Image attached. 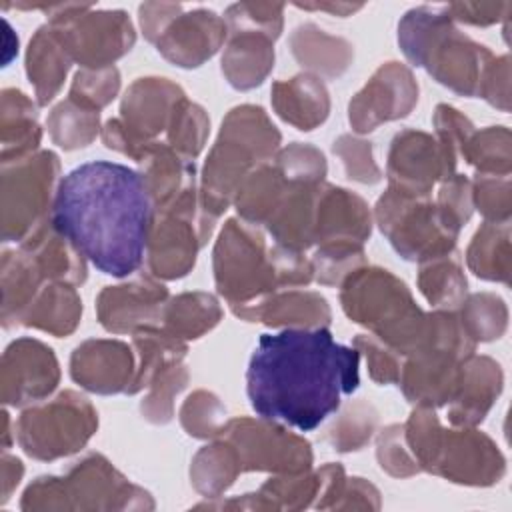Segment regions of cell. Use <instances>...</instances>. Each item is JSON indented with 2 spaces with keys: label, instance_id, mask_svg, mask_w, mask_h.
Instances as JSON below:
<instances>
[{
  "label": "cell",
  "instance_id": "obj_1",
  "mask_svg": "<svg viewBox=\"0 0 512 512\" xmlns=\"http://www.w3.org/2000/svg\"><path fill=\"white\" fill-rule=\"evenodd\" d=\"M358 386L360 352L326 326L262 334L246 370L252 410L300 432L318 428Z\"/></svg>",
  "mask_w": 512,
  "mask_h": 512
},
{
  "label": "cell",
  "instance_id": "obj_2",
  "mask_svg": "<svg viewBox=\"0 0 512 512\" xmlns=\"http://www.w3.org/2000/svg\"><path fill=\"white\" fill-rule=\"evenodd\" d=\"M154 214L138 170L96 160L58 182L50 222L102 274L124 278L144 262Z\"/></svg>",
  "mask_w": 512,
  "mask_h": 512
},
{
  "label": "cell",
  "instance_id": "obj_3",
  "mask_svg": "<svg viewBox=\"0 0 512 512\" xmlns=\"http://www.w3.org/2000/svg\"><path fill=\"white\" fill-rule=\"evenodd\" d=\"M404 56L452 92L474 98L492 52L460 32L444 6H416L398 22Z\"/></svg>",
  "mask_w": 512,
  "mask_h": 512
},
{
  "label": "cell",
  "instance_id": "obj_4",
  "mask_svg": "<svg viewBox=\"0 0 512 512\" xmlns=\"http://www.w3.org/2000/svg\"><path fill=\"white\" fill-rule=\"evenodd\" d=\"M280 132L262 106L232 108L210 148L200 182V204L216 220L232 204L242 180L260 164L270 162L280 146Z\"/></svg>",
  "mask_w": 512,
  "mask_h": 512
},
{
  "label": "cell",
  "instance_id": "obj_5",
  "mask_svg": "<svg viewBox=\"0 0 512 512\" xmlns=\"http://www.w3.org/2000/svg\"><path fill=\"white\" fill-rule=\"evenodd\" d=\"M404 440L420 470L464 486H492L506 474L496 442L474 426H440L434 408L416 406L404 424Z\"/></svg>",
  "mask_w": 512,
  "mask_h": 512
},
{
  "label": "cell",
  "instance_id": "obj_6",
  "mask_svg": "<svg viewBox=\"0 0 512 512\" xmlns=\"http://www.w3.org/2000/svg\"><path fill=\"white\" fill-rule=\"evenodd\" d=\"M344 314L366 326L376 338L406 356L420 346L426 312L418 308L408 286L390 270L362 266L340 284Z\"/></svg>",
  "mask_w": 512,
  "mask_h": 512
},
{
  "label": "cell",
  "instance_id": "obj_7",
  "mask_svg": "<svg viewBox=\"0 0 512 512\" xmlns=\"http://www.w3.org/2000/svg\"><path fill=\"white\" fill-rule=\"evenodd\" d=\"M22 508H154V502L102 454H88L66 476H42L32 482Z\"/></svg>",
  "mask_w": 512,
  "mask_h": 512
},
{
  "label": "cell",
  "instance_id": "obj_8",
  "mask_svg": "<svg viewBox=\"0 0 512 512\" xmlns=\"http://www.w3.org/2000/svg\"><path fill=\"white\" fill-rule=\"evenodd\" d=\"M46 12L48 26L82 68H108L136 42L134 26L124 10H94L90 4L16 6Z\"/></svg>",
  "mask_w": 512,
  "mask_h": 512
},
{
  "label": "cell",
  "instance_id": "obj_9",
  "mask_svg": "<svg viewBox=\"0 0 512 512\" xmlns=\"http://www.w3.org/2000/svg\"><path fill=\"white\" fill-rule=\"evenodd\" d=\"M216 290L232 306H242L280 290L270 248L256 224L230 218L212 252Z\"/></svg>",
  "mask_w": 512,
  "mask_h": 512
},
{
  "label": "cell",
  "instance_id": "obj_10",
  "mask_svg": "<svg viewBox=\"0 0 512 512\" xmlns=\"http://www.w3.org/2000/svg\"><path fill=\"white\" fill-rule=\"evenodd\" d=\"M374 218L404 260L420 264L456 250L460 230L442 216L430 196L388 188L376 202Z\"/></svg>",
  "mask_w": 512,
  "mask_h": 512
},
{
  "label": "cell",
  "instance_id": "obj_11",
  "mask_svg": "<svg viewBox=\"0 0 512 512\" xmlns=\"http://www.w3.org/2000/svg\"><path fill=\"white\" fill-rule=\"evenodd\" d=\"M214 224L216 218L202 208L196 186L156 212L146 246L150 276L158 280L184 278L194 268L196 254L210 238Z\"/></svg>",
  "mask_w": 512,
  "mask_h": 512
},
{
  "label": "cell",
  "instance_id": "obj_12",
  "mask_svg": "<svg viewBox=\"0 0 512 512\" xmlns=\"http://www.w3.org/2000/svg\"><path fill=\"white\" fill-rule=\"evenodd\" d=\"M98 430V412L88 398L64 390L18 418V442L36 460H56L78 452Z\"/></svg>",
  "mask_w": 512,
  "mask_h": 512
},
{
  "label": "cell",
  "instance_id": "obj_13",
  "mask_svg": "<svg viewBox=\"0 0 512 512\" xmlns=\"http://www.w3.org/2000/svg\"><path fill=\"white\" fill-rule=\"evenodd\" d=\"M2 168L4 240L22 242L34 228L50 218L60 160L54 152L42 150L2 162Z\"/></svg>",
  "mask_w": 512,
  "mask_h": 512
},
{
  "label": "cell",
  "instance_id": "obj_14",
  "mask_svg": "<svg viewBox=\"0 0 512 512\" xmlns=\"http://www.w3.org/2000/svg\"><path fill=\"white\" fill-rule=\"evenodd\" d=\"M238 452L242 472L266 470L276 474H298L312 466L310 444L266 418H230L220 432ZM218 438V436H216Z\"/></svg>",
  "mask_w": 512,
  "mask_h": 512
},
{
  "label": "cell",
  "instance_id": "obj_15",
  "mask_svg": "<svg viewBox=\"0 0 512 512\" xmlns=\"http://www.w3.org/2000/svg\"><path fill=\"white\" fill-rule=\"evenodd\" d=\"M418 102V82L402 62H384L348 104L354 132L366 134L384 122L406 118Z\"/></svg>",
  "mask_w": 512,
  "mask_h": 512
},
{
  "label": "cell",
  "instance_id": "obj_16",
  "mask_svg": "<svg viewBox=\"0 0 512 512\" xmlns=\"http://www.w3.org/2000/svg\"><path fill=\"white\" fill-rule=\"evenodd\" d=\"M386 176L394 190L430 196L436 182L452 176L434 136L420 130H400L388 148Z\"/></svg>",
  "mask_w": 512,
  "mask_h": 512
},
{
  "label": "cell",
  "instance_id": "obj_17",
  "mask_svg": "<svg viewBox=\"0 0 512 512\" xmlns=\"http://www.w3.org/2000/svg\"><path fill=\"white\" fill-rule=\"evenodd\" d=\"M166 302V286L148 274L126 284L106 286L96 298V314L108 332L132 334L146 326H160Z\"/></svg>",
  "mask_w": 512,
  "mask_h": 512
},
{
  "label": "cell",
  "instance_id": "obj_18",
  "mask_svg": "<svg viewBox=\"0 0 512 512\" xmlns=\"http://www.w3.org/2000/svg\"><path fill=\"white\" fill-rule=\"evenodd\" d=\"M60 380L58 360L46 344L32 338L12 342L4 352L2 396L6 404L22 406L48 396Z\"/></svg>",
  "mask_w": 512,
  "mask_h": 512
},
{
  "label": "cell",
  "instance_id": "obj_19",
  "mask_svg": "<svg viewBox=\"0 0 512 512\" xmlns=\"http://www.w3.org/2000/svg\"><path fill=\"white\" fill-rule=\"evenodd\" d=\"M134 372V352L122 340L92 338L78 344L70 356L72 380L96 394L128 392Z\"/></svg>",
  "mask_w": 512,
  "mask_h": 512
},
{
  "label": "cell",
  "instance_id": "obj_20",
  "mask_svg": "<svg viewBox=\"0 0 512 512\" xmlns=\"http://www.w3.org/2000/svg\"><path fill=\"white\" fill-rule=\"evenodd\" d=\"M228 26L212 10L196 8L180 12L156 42V50L180 68H198L224 44Z\"/></svg>",
  "mask_w": 512,
  "mask_h": 512
},
{
  "label": "cell",
  "instance_id": "obj_21",
  "mask_svg": "<svg viewBox=\"0 0 512 512\" xmlns=\"http://www.w3.org/2000/svg\"><path fill=\"white\" fill-rule=\"evenodd\" d=\"M184 96V90L168 78H138L122 98L120 122L136 140L156 142L154 138L168 130L174 106Z\"/></svg>",
  "mask_w": 512,
  "mask_h": 512
},
{
  "label": "cell",
  "instance_id": "obj_22",
  "mask_svg": "<svg viewBox=\"0 0 512 512\" xmlns=\"http://www.w3.org/2000/svg\"><path fill=\"white\" fill-rule=\"evenodd\" d=\"M504 386L500 364L490 356L470 354L460 364L456 390L450 398L448 420L452 426H478L498 400Z\"/></svg>",
  "mask_w": 512,
  "mask_h": 512
},
{
  "label": "cell",
  "instance_id": "obj_23",
  "mask_svg": "<svg viewBox=\"0 0 512 512\" xmlns=\"http://www.w3.org/2000/svg\"><path fill=\"white\" fill-rule=\"evenodd\" d=\"M232 312L246 322H262L274 328H322L332 320L328 300L312 290L284 288L264 298L232 306Z\"/></svg>",
  "mask_w": 512,
  "mask_h": 512
},
{
  "label": "cell",
  "instance_id": "obj_24",
  "mask_svg": "<svg viewBox=\"0 0 512 512\" xmlns=\"http://www.w3.org/2000/svg\"><path fill=\"white\" fill-rule=\"evenodd\" d=\"M372 232V216L368 204L346 188L322 182L316 202L314 242L352 240L364 244Z\"/></svg>",
  "mask_w": 512,
  "mask_h": 512
},
{
  "label": "cell",
  "instance_id": "obj_25",
  "mask_svg": "<svg viewBox=\"0 0 512 512\" xmlns=\"http://www.w3.org/2000/svg\"><path fill=\"white\" fill-rule=\"evenodd\" d=\"M270 100L274 112L296 130L310 132L326 122L330 114V96L322 78L302 72L290 80L272 84Z\"/></svg>",
  "mask_w": 512,
  "mask_h": 512
},
{
  "label": "cell",
  "instance_id": "obj_26",
  "mask_svg": "<svg viewBox=\"0 0 512 512\" xmlns=\"http://www.w3.org/2000/svg\"><path fill=\"white\" fill-rule=\"evenodd\" d=\"M320 184L288 182L282 202L266 224L276 244L296 252H304L314 244V222Z\"/></svg>",
  "mask_w": 512,
  "mask_h": 512
},
{
  "label": "cell",
  "instance_id": "obj_27",
  "mask_svg": "<svg viewBox=\"0 0 512 512\" xmlns=\"http://www.w3.org/2000/svg\"><path fill=\"white\" fill-rule=\"evenodd\" d=\"M36 264L44 280L82 284L86 280V258L48 220L34 228L20 246Z\"/></svg>",
  "mask_w": 512,
  "mask_h": 512
},
{
  "label": "cell",
  "instance_id": "obj_28",
  "mask_svg": "<svg viewBox=\"0 0 512 512\" xmlns=\"http://www.w3.org/2000/svg\"><path fill=\"white\" fill-rule=\"evenodd\" d=\"M222 54V74L236 90L260 86L274 68V40L262 32H228Z\"/></svg>",
  "mask_w": 512,
  "mask_h": 512
},
{
  "label": "cell",
  "instance_id": "obj_29",
  "mask_svg": "<svg viewBox=\"0 0 512 512\" xmlns=\"http://www.w3.org/2000/svg\"><path fill=\"white\" fill-rule=\"evenodd\" d=\"M288 44L296 62L318 78H340L354 60V46L346 38L332 36L312 22L296 26Z\"/></svg>",
  "mask_w": 512,
  "mask_h": 512
},
{
  "label": "cell",
  "instance_id": "obj_30",
  "mask_svg": "<svg viewBox=\"0 0 512 512\" xmlns=\"http://www.w3.org/2000/svg\"><path fill=\"white\" fill-rule=\"evenodd\" d=\"M140 174L152 198L154 210L160 212L170 206L180 194L196 186V166L174 152L168 144L156 142L140 160Z\"/></svg>",
  "mask_w": 512,
  "mask_h": 512
},
{
  "label": "cell",
  "instance_id": "obj_31",
  "mask_svg": "<svg viewBox=\"0 0 512 512\" xmlns=\"http://www.w3.org/2000/svg\"><path fill=\"white\" fill-rule=\"evenodd\" d=\"M72 58L60 44L54 30L46 24L40 26L30 38L26 52V74L34 84L40 106H46L60 90L70 70Z\"/></svg>",
  "mask_w": 512,
  "mask_h": 512
},
{
  "label": "cell",
  "instance_id": "obj_32",
  "mask_svg": "<svg viewBox=\"0 0 512 512\" xmlns=\"http://www.w3.org/2000/svg\"><path fill=\"white\" fill-rule=\"evenodd\" d=\"M466 264L474 276L510 286V222L480 224L466 248Z\"/></svg>",
  "mask_w": 512,
  "mask_h": 512
},
{
  "label": "cell",
  "instance_id": "obj_33",
  "mask_svg": "<svg viewBox=\"0 0 512 512\" xmlns=\"http://www.w3.org/2000/svg\"><path fill=\"white\" fill-rule=\"evenodd\" d=\"M286 188L288 180L274 166V162H264L242 180L232 204L242 220L256 226L268 224L282 202Z\"/></svg>",
  "mask_w": 512,
  "mask_h": 512
},
{
  "label": "cell",
  "instance_id": "obj_34",
  "mask_svg": "<svg viewBox=\"0 0 512 512\" xmlns=\"http://www.w3.org/2000/svg\"><path fill=\"white\" fill-rule=\"evenodd\" d=\"M80 316L82 300L74 286L52 282L46 288H40L34 302L26 310L22 324L62 338L76 330Z\"/></svg>",
  "mask_w": 512,
  "mask_h": 512
},
{
  "label": "cell",
  "instance_id": "obj_35",
  "mask_svg": "<svg viewBox=\"0 0 512 512\" xmlns=\"http://www.w3.org/2000/svg\"><path fill=\"white\" fill-rule=\"evenodd\" d=\"M40 126L32 100L14 88L2 92V162L34 154L40 144Z\"/></svg>",
  "mask_w": 512,
  "mask_h": 512
},
{
  "label": "cell",
  "instance_id": "obj_36",
  "mask_svg": "<svg viewBox=\"0 0 512 512\" xmlns=\"http://www.w3.org/2000/svg\"><path fill=\"white\" fill-rule=\"evenodd\" d=\"M132 346L136 350V372L126 394H136L148 388L158 372L170 364L182 362L186 356L184 340L160 326H146L132 332Z\"/></svg>",
  "mask_w": 512,
  "mask_h": 512
},
{
  "label": "cell",
  "instance_id": "obj_37",
  "mask_svg": "<svg viewBox=\"0 0 512 512\" xmlns=\"http://www.w3.org/2000/svg\"><path fill=\"white\" fill-rule=\"evenodd\" d=\"M44 276L32 262V258L20 248L18 252H6L2 260V322L6 328L22 324V318L36 294L40 292Z\"/></svg>",
  "mask_w": 512,
  "mask_h": 512
},
{
  "label": "cell",
  "instance_id": "obj_38",
  "mask_svg": "<svg viewBox=\"0 0 512 512\" xmlns=\"http://www.w3.org/2000/svg\"><path fill=\"white\" fill-rule=\"evenodd\" d=\"M222 318L218 300L208 292H184L168 298L160 328L180 340H196L210 332Z\"/></svg>",
  "mask_w": 512,
  "mask_h": 512
},
{
  "label": "cell",
  "instance_id": "obj_39",
  "mask_svg": "<svg viewBox=\"0 0 512 512\" xmlns=\"http://www.w3.org/2000/svg\"><path fill=\"white\" fill-rule=\"evenodd\" d=\"M418 288L436 310H456L468 296V280L458 252L420 262Z\"/></svg>",
  "mask_w": 512,
  "mask_h": 512
},
{
  "label": "cell",
  "instance_id": "obj_40",
  "mask_svg": "<svg viewBox=\"0 0 512 512\" xmlns=\"http://www.w3.org/2000/svg\"><path fill=\"white\" fill-rule=\"evenodd\" d=\"M240 472L242 464L238 452L232 442L222 436H218L212 444L200 448L192 458L190 466V478L194 488L208 498H220V494L234 484Z\"/></svg>",
  "mask_w": 512,
  "mask_h": 512
},
{
  "label": "cell",
  "instance_id": "obj_41",
  "mask_svg": "<svg viewBox=\"0 0 512 512\" xmlns=\"http://www.w3.org/2000/svg\"><path fill=\"white\" fill-rule=\"evenodd\" d=\"M458 318L466 334L478 342H492L504 336L508 328L506 302L494 292H476L462 300Z\"/></svg>",
  "mask_w": 512,
  "mask_h": 512
},
{
  "label": "cell",
  "instance_id": "obj_42",
  "mask_svg": "<svg viewBox=\"0 0 512 512\" xmlns=\"http://www.w3.org/2000/svg\"><path fill=\"white\" fill-rule=\"evenodd\" d=\"M462 158L478 174L510 176L512 170V134L508 126H486L474 130L464 146Z\"/></svg>",
  "mask_w": 512,
  "mask_h": 512
},
{
  "label": "cell",
  "instance_id": "obj_43",
  "mask_svg": "<svg viewBox=\"0 0 512 512\" xmlns=\"http://www.w3.org/2000/svg\"><path fill=\"white\" fill-rule=\"evenodd\" d=\"M48 132L52 142L64 150L84 148L100 132V112L86 110L66 98L50 112Z\"/></svg>",
  "mask_w": 512,
  "mask_h": 512
},
{
  "label": "cell",
  "instance_id": "obj_44",
  "mask_svg": "<svg viewBox=\"0 0 512 512\" xmlns=\"http://www.w3.org/2000/svg\"><path fill=\"white\" fill-rule=\"evenodd\" d=\"M208 132H210V118L206 110L184 96L174 106V112L166 130V144L180 156L192 160L202 152Z\"/></svg>",
  "mask_w": 512,
  "mask_h": 512
},
{
  "label": "cell",
  "instance_id": "obj_45",
  "mask_svg": "<svg viewBox=\"0 0 512 512\" xmlns=\"http://www.w3.org/2000/svg\"><path fill=\"white\" fill-rule=\"evenodd\" d=\"M310 262L316 282L324 286H340L352 272L366 266L364 244L352 240L322 242Z\"/></svg>",
  "mask_w": 512,
  "mask_h": 512
},
{
  "label": "cell",
  "instance_id": "obj_46",
  "mask_svg": "<svg viewBox=\"0 0 512 512\" xmlns=\"http://www.w3.org/2000/svg\"><path fill=\"white\" fill-rule=\"evenodd\" d=\"M376 422L378 412L374 410V406L364 400H356L348 404L342 414L330 424V428L326 430V440L338 452L362 450L370 442L376 430Z\"/></svg>",
  "mask_w": 512,
  "mask_h": 512
},
{
  "label": "cell",
  "instance_id": "obj_47",
  "mask_svg": "<svg viewBox=\"0 0 512 512\" xmlns=\"http://www.w3.org/2000/svg\"><path fill=\"white\" fill-rule=\"evenodd\" d=\"M226 406L208 390L192 392L180 408V424L188 436L216 438L228 422Z\"/></svg>",
  "mask_w": 512,
  "mask_h": 512
},
{
  "label": "cell",
  "instance_id": "obj_48",
  "mask_svg": "<svg viewBox=\"0 0 512 512\" xmlns=\"http://www.w3.org/2000/svg\"><path fill=\"white\" fill-rule=\"evenodd\" d=\"M188 384V370L182 362L166 366L150 382V392L140 402L142 416L152 424H166L174 416V396Z\"/></svg>",
  "mask_w": 512,
  "mask_h": 512
},
{
  "label": "cell",
  "instance_id": "obj_49",
  "mask_svg": "<svg viewBox=\"0 0 512 512\" xmlns=\"http://www.w3.org/2000/svg\"><path fill=\"white\" fill-rule=\"evenodd\" d=\"M120 90V72L116 66L108 68H80L74 74L68 98L86 110L100 112L110 104Z\"/></svg>",
  "mask_w": 512,
  "mask_h": 512
},
{
  "label": "cell",
  "instance_id": "obj_50",
  "mask_svg": "<svg viewBox=\"0 0 512 512\" xmlns=\"http://www.w3.org/2000/svg\"><path fill=\"white\" fill-rule=\"evenodd\" d=\"M228 32L252 30L276 40L284 28V4L276 2H238L226 8Z\"/></svg>",
  "mask_w": 512,
  "mask_h": 512
},
{
  "label": "cell",
  "instance_id": "obj_51",
  "mask_svg": "<svg viewBox=\"0 0 512 512\" xmlns=\"http://www.w3.org/2000/svg\"><path fill=\"white\" fill-rule=\"evenodd\" d=\"M434 130L436 142L444 154V160L452 174H456L458 160L462 158L464 146L474 132V124L458 108L450 104H438L434 110Z\"/></svg>",
  "mask_w": 512,
  "mask_h": 512
},
{
  "label": "cell",
  "instance_id": "obj_52",
  "mask_svg": "<svg viewBox=\"0 0 512 512\" xmlns=\"http://www.w3.org/2000/svg\"><path fill=\"white\" fill-rule=\"evenodd\" d=\"M272 160L288 182L320 184L324 182L328 170L324 154L318 148L302 142H292L286 148H280Z\"/></svg>",
  "mask_w": 512,
  "mask_h": 512
},
{
  "label": "cell",
  "instance_id": "obj_53",
  "mask_svg": "<svg viewBox=\"0 0 512 512\" xmlns=\"http://www.w3.org/2000/svg\"><path fill=\"white\" fill-rule=\"evenodd\" d=\"M472 182L474 208L484 222H510L512 216V180L510 176L478 174Z\"/></svg>",
  "mask_w": 512,
  "mask_h": 512
},
{
  "label": "cell",
  "instance_id": "obj_54",
  "mask_svg": "<svg viewBox=\"0 0 512 512\" xmlns=\"http://www.w3.org/2000/svg\"><path fill=\"white\" fill-rule=\"evenodd\" d=\"M332 152L342 160L344 172L350 180L360 184H376L382 172L372 156V144L352 134H342L332 142Z\"/></svg>",
  "mask_w": 512,
  "mask_h": 512
},
{
  "label": "cell",
  "instance_id": "obj_55",
  "mask_svg": "<svg viewBox=\"0 0 512 512\" xmlns=\"http://www.w3.org/2000/svg\"><path fill=\"white\" fill-rule=\"evenodd\" d=\"M376 458L380 468L396 478H408L422 472L404 440L402 424H390L380 430L376 440Z\"/></svg>",
  "mask_w": 512,
  "mask_h": 512
},
{
  "label": "cell",
  "instance_id": "obj_56",
  "mask_svg": "<svg viewBox=\"0 0 512 512\" xmlns=\"http://www.w3.org/2000/svg\"><path fill=\"white\" fill-rule=\"evenodd\" d=\"M354 348L360 352V356L366 358L368 374L376 384H398L402 354H398L374 334H358L354 338Z\"/></svg>",
  "mask_w": 512,
  "mask_h": 512
},
{
  "label": "cell",
  "instance_id": "obj_57",
  "mask_svg": "<svg viewBox=\"0 0 512 512\" xmlns=\"http://www.w3.org/2000/svg\"><path fill=\"white\" fill-rule=\"evenodd\" d=\"M436 206L442 216L456 226L458 230L472 218L474 202H472V182L464 174H452L442 180Z\"/></svg>",
  "mask_w": 512,
  "mask_h": 512
},
{
  "label": "cell",
  "instance_id": "obj_58",
  "mask_svg": "<svg viewBox=\"0 0 512 512\" xmlns=\"http://www.w3.org/2000/svg\"><path fill=\"white\" fill-rule=\"evenodd\" d=\"M478 96L484 98L490 106L510 112V56H492L488 62L482 80Z\"/></svg>",
  "mask_w": 512,
  "mask_h": 512
},
{
  "label": "cell",
  "instance_id": "obj_59",
  "mask_svg": "<svg viewBox=\"0 0 512 512\" xmlns=\"http://www.w3.org/2000/svg\"><path fill=\"white\" fill-rule=\"evenodd\" d=\"M452 22H462L470 26H492L506 22L512 10L510 2H452L444 6Z\"/></svg>",
  "mask_w": 512,
  "mask_h": 512
},
{
  "label": "cell",
  "instance_id": "obj_60",
  "mask_svg": "<svg viewBox=\"0 0 512 512\" xmlns=\"http://www.w3.org/2000/svg\"><path fill=\"white\" fill-rule=\"evenodd\" d=\"M182 12L180 4H166V2H146L138 6V20L142 34L148 42L156 44L168 24Z\"/></svg>",
  "mask_w": 512,
  "mask_h": 512
},
{
  "label": "cell",
  "instance_id": "obj_61",
  "mask_svg": "<svg viewBox=\"0 0 512 512\" xmlns=\"http://www.w3.org/2000/svg\"><path fill=\"white\" fill-rule=\"evenodd\" d=\"M102 142L106 144V148L116 150V152L132 158L136 162H140L150 152V148L156 144V142H140V140H136L124 128L120 118H112V120H108L102 126Z\"/></svg>",
  "mask_w": 512,
  "mask_h": 512
},
{
  "label": "cell",
  "instance_id": "obj_62",
  "mask_svg": "<svg viewBox=\"0 0 512 512\" xmlns=\"http://www.w3.org/2000/svg\"><path fill=\"white\" fill-rule=\"evenodd\" d=\"M332 508H380V494L364 478H346L344 488Z\"/></svg>",
  "mask_w": 512,
  "mask_h": 512
},
{
  "label": "cell",
  "instance_id": "obj_63",
  "mask_svg": "<svg viewBox=\"0 0 512 512\" xmlns=\"http://www.w3.org/2000/svg\"><path fill=\"white\" fill-rule=\"evenodd\" d=\"M296 8H300V10H322V12H330V14H334V16H340V18H346V16H350V14H354V12H358V10H362V6L364 4H348V2H316V4H300V2H296L294 4Z\"/></svg>",
  "mask_w": 512,
  "mask_h": 512
}]
</instances>
